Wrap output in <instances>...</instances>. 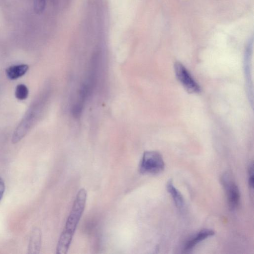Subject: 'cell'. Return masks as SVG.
<instances>
[{
	"label": "cell",
	"mask_w": 254,
	"mask_h": 254,
	"mask_svg": "<svg viewBox=\"0 0 254 254\" xmlns=\"http://www.w3.org/2000/svg\"><path fill=\"white\" fill-rule=\"evenodd\" d=\"M87 192L81 188L77 192L65 226L60 237L56 248V254H66L70 248L77 225L85 208Z\"/></svg>",
	"instance_id": "6da1fadb"
},
{
	"label": "cell",
	"mask_w": 254,
	"mask_h": 254,
	"mask_svg": "<svg viewBox=\"0 0 254 254\" xmlns=\"http://www.w3.org/2000/svg\"><path fill=\"white\" fill-rule=\"evenodd\" d=\"M221 182L226 193L228 203L230 209L234 210L240 203V193L233 177L229 173H226L221 178Z\"/></svg>",
	"instance_id": "3957f363"
},
{
	"label": "cell",
	"mask_w": 254,
	"mask_h": 254,
	"mask_svg": "<svg viewBox=\"0 0 254 254\" xmlns=\"http://www.w3.org/2000/svg\"><path fill=\"white\" fill-rule=\"evenodd\" d=\"M5 191V184L4 180L0 178V202L2 200Z\"/></svg>",
	"instance_id": "7c38bea8"
},
{
	"label": "cell",
	"mask_w": 254,
	"mask_h": 254,
	"mask_svg": "<svg viewBox=\"0 0 254 254\" xmlns=\"http://www.w3.org/2000/svg\"><path fill=\"white\" fill-rule=\"evenodd\" d=\"M175 70L178 80L188 92L192 94L201 92L199 84L183 64L180 62L176 63Z\"/></svg>",
	"instance_id": "277c9868"
},
{
	"label": "cell",
	"mask_w": 254,
	"mask_h": 254,
	"mask_svg": "<svg viewBox=\"0 0 254 254\" xmlns=\"http://www.w3.org/2000/svg\"><path fill=\"white\" fill-rule=\"evenodd\" d=\"M166 188L172 196L177 207L180 210L183 209L185 205L184 198L180 192L174 186L172 180L168 181Z\"/></svg>",
	"instance_id": "52a82bcc"
},
{
	"label": "cell",
	"mask_w": 254,
	"mask_h": 254,
	"mask_svg": "<svg viewBox=\"0 0 254 254\" xmlns=\"http://www.w3.org/2000/svg\"><path fill=\"white\" fill-rule=\"evenodd\" d=\"M165 168V163L161 154L155 151L144 152L141 159L139 170L144 175H157L162 173Z\"/></svg>",
	"instance_id": "7a4b0ae2"
},
{
	"label": "cell",
	"mask_w": 254,
	"mask_h": 254,
	"mask_svg": "<svg viewBox=\"0 0 254 254\" xmlns=\"http://www.w3.org/2000/svg\"><path fill=\"white\" fill-rule=\"evenodd\" d=\"M28 88L24 84H19L16 89V97L20 101L26 99L28 96Z\"/></svg>",
	"instance_id": "9c48e42d"
},
{
	"label": "cell",
	"mask_w": 254,
	"mask_h": 254,
	"mask_svg": "<svg viewBox=\"0 0 254 254\" xmlns=\"http://www.w3.org/2000/svg\"><path fill=\"white\" fill-rule=\"evenodd\" d=\"M28 68V66L25 64L11 66L6 70V74L9 79L15 80L24 76Z\"/></svg>",
	"instance_id": "ba28073f"
},
{
	"label": "cell",
	"mask_w": 254,
	"mask_h": 254,
	"mask_svg": "<svg viewBox=\"0 0 254 254\" xmlns=\"http://www.w3.org/2000/svg\"><path fill=\"white\" fill-rule=\"evenodd\" d=\"M42 243V233L40 229L34 228L31 231L28 245L29 254H38Z\"/></svg>",
	"instance_id": "5b68a950"
},
{
	"label": "cell",
	"mask_w": 254,
	"mask_h": 254,
	"mask_svg": "<svg viewBox=\"0 0 254 254\" xmlns=\"http://www.w3.org/2000/svg\"><path fill=\"white\" fill-rule=\"evenodd\" d=\"M215 232L209 229H203L198 233L195 236L188 241L185 246V250L189 251L196 246L206 238L214 235Z\"/></svg>",
	"instance_id": "8992f818"
},
{
	"label": "cell",
	"mask_w": 254,
	"mask_h": 254,
	"mask_svg": "<svg viewBox=\"0 0 254 254\" xmlns=\"http://www.w3.org/2000/svg\"><path fill=\"white\" fill-rule=\"evenodd\" d=\"M249 185L250 188H254V164L252 162L249 167Z\"/></svg>",
	"instance_id": "8fae6325"
},
{
	"label": "cell",
	"mask_w": 254,
	"mask_h": 254,
	"mask_svg": "<svg viewBox=\"0 0 254 254\" xmlns=\"http://www.w3.org/2000/svg\"><path fill=\"white\" fill-rule=\"evenodd\" d=\"M34 6L36 13H42L46 8V0H34Z\"/></svg>",
	"instance_id": "30bf717a"
}]
</instances>
